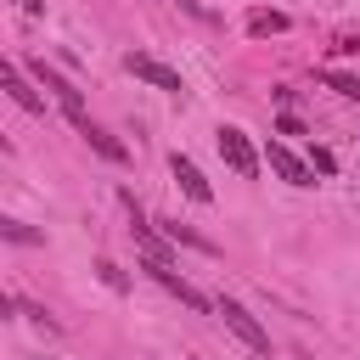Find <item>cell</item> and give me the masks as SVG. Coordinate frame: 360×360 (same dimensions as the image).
I'll return each mask as SVG.
<instances>
[{"label": "cell", "instance_id": "cell-18", "mask_svg": "<svg viewBox=\"0 0 360 360\" xmlns=\"http://www.w3.org/2000/svg\"><path fill=\"white\" fill-rule=\"evenodd\" d=\"M174 6H180L186 17H202V6H197V0H174Z\"/></svg>", "mask_w": 360, "mask_h": 360}, {"label": "cell", "instance_id": "cell-2", "mask_svg": "<svg viewBox=\"0 0 360 360\" xmlns=\"http://www.w3.org/2000/svg\"><path fill=\"white\" fill-rule=\"evenodd\" d=\"M28 73L39 79V90H51V96H56V107L68 112V124H73V129H84V124H90V112H84V96H79V84H68V79H62L56 68H45V62H34Z\"/></svg>", "mask_w": 360, "mask_h": 360}, {"label": "cell", "instance_id": "cell-8", "mask_svg": "<svg viewBox=\"0 0 360 360\" xmlns=\"http://www.w3.org/2000/svg\"><path fill=\"white\" fill-rule=\"evenodd\" d=\"M146 270H152V276H158V281H163V287H169V292H174L180 304H191V309H208V298H202V292H197L191 281H180V276H174L169 264H146Z\"/></svg>", "mask_w": 360, "mask_h": 360}, {"label": "cell", "instance_id": "cell-6", "mask_svg": "<svg viewBox=\"0 0 360 360\" xmlns=\"http://www.w3.org/2000/svg\"><path fill=\"white\" fill-rule=\"evenodd\" d=\"M264 158H270V169H276L287 186H315V169H309L298 152H287L281 141H270V146H264Z\"/></svg>", "mask_w": 360, "mask_h": 360}, {"label": "cell", "instance_id": "cell-7", "mask_svg": "<svg viewBox=\"0 0 360 360\" xmlns=\"http://www.w3.org/2000/svg\"><path fill=\"white\" fill-rule=\"evenodd\" d=\"M169 169H174V180H180V191H186L191 202H214V186L197 174V163H191V158H180V152H174V158H169Z\"/></svg>", "mask_w": 360, "mask_h": 360}, {"label": "cell", "instance_id": "cell-10", "mask_svg": "<svg viewBox=\"0 0 360 360\" xmlns=\"http://www.w3.org/2000/svg\"><path fill=\"white\" fill-rule=\"evenodd\" d=\"M0 79H6V90H11V101H17V107H28V112H45V101H39L34 90H28V79H22V68H6Z\"/></svg>", "mask_w": 360, "mask_h": 360}, {"label": "cell", "instance_id": "cell-3", "mask_svg": "<svg viewBox=\"0 0 360 360\" xmlns=\"http://www.w3.org/2000/svg\"><path fill=\"white\" fill-rule=\"evenodd\" d=\"M219 315H225V326H231V332H236L253 354H264V360H270V332H264V326H259V321H253L236 298H219Z\"/></svg>", "mask_w": 360, "mask_h": 360}, {"label": "cell", "instance_id": "cell-5", "mask_svg": "<svg viewBox=\"0 0 360 360\" xmlns=\"http://www.w3.org/2000/svg\"><path fill=\"white\" fill-rule=\"evenodd\" d=\"M124 208H129V236L141 242V253H146V264H169V242H163V236H158V231L146 225V214H141V202H135L129 191H124Z\"/></svg>", "mask_w": 360, "mask_h": 360}, {"label": "cell", "instance_id": "cell-1", "mask_svg": "<svg viewBox=\"0 0 360 360\" xmlns=\"http://www.w3.org/2000/svg\"><path fill=\"white\" fill-rule=\"evenodd\" d=\"M214 146H219V158H225V169H231L236 180H259V152H253V141H248L236 124H219V129H214Z\"/></svg>", "mask_w": 360, "mask_h": 360}, {"label": "cell", "instance_id": "cell-13", "mask_svg": "<svg viewBox=\"0 0 360 360\" xmlns=\"http://www.w3.org/2000/svg\"><path fill=\"white\" fill-rule=\"evenodd\" d=\"M326 84H332L343 101H360V79H354V73H326Z\"/></svg>", "mask_w": 360, "mask_h": 360}, {"label": "cell", "instance_id": "cell-9", "mask_svg": "<svg viewBox=\"0 0 360 360\" xmlns=\"http://www.w3.org/2000/svg\"><path fill=\"white\" fill-rule=\"evenodd\" d=\"M79 135H84V141H90V152H101L107 163H124V158H129V152H124V141H112V135H107L101 124H84Z\"/></svg>", "mask_w": 360, "mask_h": 360}, {"label": "cell", "instance_id": "cell-16", "mask_svg": "<svg viewBox=\"0 0 360 360\" xmlns=\"http://www.w3.org/2000/svg\"><path fill=\"white\" fill-rule=\"evenodd\" d=\"M96 270H101V281H107V287H112V292H124V270H118V264H112V259H101V264H96Z\"/></svg>", "mask_w": 360, "mask_h": 360}, {"label": "cell", "instance_id": "cell-4", "mask_svg": "<svg viewBox=\"0 0 360 360\" xmlns=\"http://www.w3.org/2000/svg\"><path fill=\"white\" fill-rule=\"evenodd\" d=\"M124 68H129L135 79H146V84H158V90H169V96H186V79H180L174 68H163L158 56H141V51H129V56H124Z\"/></svg>", "mask_w": 360, "mask_h": 360}, {"label": "cell", "instance_id": "cell-11", "mask_svg": "<svg viewBox=\"0 0 360 360\" xmlns=\"http://www.w3.org/2000/svg\"><path fill=\"white\" fill-rule=\"evenodd\" d=\"M169 242H186V248H202V253H214V242L208 236H197L191 225H180V219H169Z\"/></svg>", "mask_w": 360, "mask_h": 360}, {"label": "cell", "instance_id": "cell-14", "mask_svg": "<svg viewBox=\"0 0 360 360\" xmlns=\"http://www.w3.org/2000/svg\"><path fill=\"white\" fill-rule=\"evenodd\" d=\"M0 231H6L11 242H28V248H34V242H45V236H39V231H28L22 219H0Z\"/></svg>", "mask_w": 360, "mask_h": 360}, {"label": "cell", "instance_id": "cell-17", "mask_svg": "<svg viewBox=\"0 0 360 360\" xmlns=\"http://www.w3.org/2000/svg\"><path fill=\"white\" fill-rule=\"evenodd\" d=\"M276 129H281V135H304V124H298L292 112H281V118H276Z\"/></svg>", "mask_w": 360, "mask_h": 360}, {"label": "cell", "instance_id": "cell-12", "mask_svg": "<svg viewBox=\"0 0 360 360\" xmlns=\"http://www.w3.org/2000/svg\"><path fill=\"white\" fill-rule=\"evenodd\" d=\"M248 28H253V34H281V28H287V17H281V11H253V17H248Z\"/></svg>", "mask_w": 360, "mask_h": 360}, {"label": "cell", "instance_id": "cell-15", "mask_svg": "<svg viewBox=\"0 0 360 360\" xmlns=\"http://www.w3.org/2000/svg\"><path fill=\"white\" fill-rule=\"evenodd\" d=\"M309 169H321V174H332V169H338V158H332L326 146H309Z\"/></svg>", "mask_w": 360, "mask_h": 360}]
</instances>
